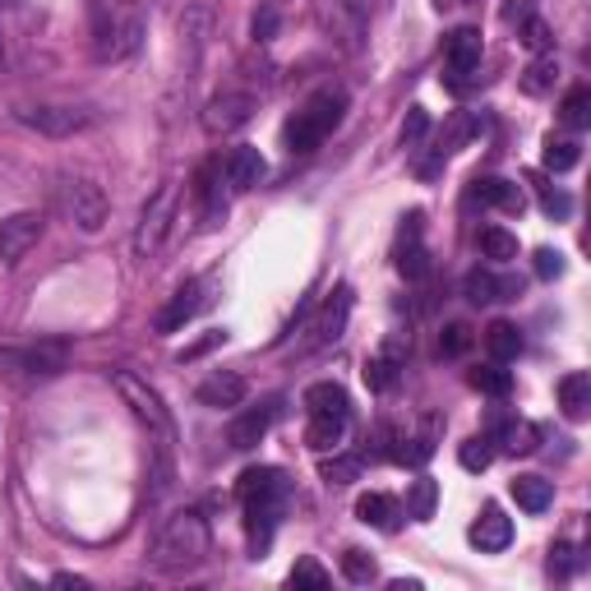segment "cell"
I'll return each instance as SVG.
<instances>
[{
  "label": "cell",
  "instance_id": "7bdbcfd3",
  "mask_svg": "<svg viewBox=\"0 0 591 591\" xmlns=\"http://www.w3.org/2000/svg\"><path fill=\"white\" fill-rule=\"evenodd\" d=\"M536 277H563V254L559 250H536Z\"/></svg>",
  "mask_w": 591,
  "mask_h": 591
},
{
  "label": "cell",
  "instance_id": "d6a6232c",
  "mask_svg": "<svg viewBox=\"0 0 591 591\" xmlns=\"http://www.w3.org/2000/svg\"><path fill=\"white\" fill-rule=\"evenodd\" d=\"M578 158H582V144L578 139H546V167L550 171H573L578 167Z\"/></svg>",
  "mask_w": 591,
  "mask_h": 591
},
{
  "label": "cell",
  "instance_id": "ab89813d",
  "mask_svg": "<svg viewBox=\"0 0 591 591\" xmlns=\"http://www.w3.org/2000/svg\"><path fill=\"white\" fill-rule=\"evenodd\" d=\"M425 130H430L425 107H411V112H407V120H402V148H421Z\"/></svg>",
  "mask_w": 591,
  "mask_h": 591
},
{
  "label": "cell",
  "instance_id": "277c9868",
  "mask_svg": "<svg viewBox=\"0 0 591 591\" xmlns=\"http://www.w3.org/2000/svg\"><path fill=\"white\" fill-rule=\"evenodd\" d=\"M56 209L80 231H88V236L107 226V218H112V203H107V194H102V186L88 181V176H70V171L56 186Z\"/></svg>",
  "mask_w": 591,
  "mask_h": 591
},
{
  "label": "cell",
  "instance_id": "9c48e42d",
  "mask_svg": "<svg viewBox=\"0 0 591 591\" xmlns=\"http://www.w3.org/2000/svg\"><path fill=\"white\" fill-rule=\"evenodd\" d=\"M38 241H42V213H10L0 222V264L19 268Z\"/></svg>",
  "mask_w": 591,
  "mask_h": 591
},
{
  "label": "cell",
  "instance_id": "8992f818",
  "mask_svg": "<svg viewBox=\"0 0 591 591\" xmlns=\"http://www.w3.org/2000/svg\"><path fill=\"white\" fill-rule=\"evenodd\" d=\"M315 19H319V29L338 42V46H347V51H356L366 42V23H370V0H315Z\"/></svg>",
  "mask_w": 591,
  "mask_h": 591
},
{
  "label": "cell",
  "instance_id": "6da1fadb",
  "mask_svg": "<svg viewBox=\"0 0 591 591\" xmlns=\"http://www.w3.org/2000/svg\"><path fill=\"white\" fill-rule=\"evenodd\" d=\"M209 550H213V536H209L203 513L199 508H181V513H171V518L158 527V536H152L148 563L158 573L181 578V573L203 569V563H209Z\"/></svg>",
  "mask_w": 591,
  "mask_h": 591
},
{
  "label": "cell",
  "instance_id": "ee69618b",
  "mask_svg": "<svg viewBox=\"0 0 591 591\" xmlns=\"http://www.w3.org/2000/svg\"><path fill=\"white\" fill-rule=\"evenodd\" d=\"M250 29H254V42H273V33H277V10H273V6H264L260 14H254Z\"/></svg>",
  "mask_w": 591,
  "mask_h": 591
},
{
  "label": "cell",
  "instance_id": "74e56055",
  "mask_svg": "<svg viewBox=\"0 0 591 591\" xmlns=\"http://www.w3.org/2000/svg\"><path fill=\"white\" fill-rule=\"evenodd\" d=\"M518 29H523V42L536 51V56H546V51L555 46V33H550V23H546V19H536V14H531L527 23H518Z\"/></svg>",
  "mask_w": 591,
  "mask_h": 591
},
{
  "label": "cell",
  "instance_id": "f35d334b",
  "mask_svg": "<svg viewBox=\"0 0 591 591\" xmlns=\"http://www.w3.org/2000/svg\"><path fill=\"white\" fill-rule=\"evenodd\" d=\"M578 569H582V555H578V546L559 541V546L550 550V573H555V578H573Z\"/></svg>",
  "mask_w": 591,
  "mask_h": 591
},
{
  "label": "cell",
  "instance_id": "3957f363",
  "mask_svg": "<svg viewBox=\"0 0 591 591\" xmlns=\"http://www.w3.org/2000/svg\"><path fill=\"white\" fill-rule=\"evenodd\" d=\"M112 383H116V393L125 398V407H130L135 416L148 425V434L158 440V448L171 453V444H176V425H171V411L162 407L158 389H148V383H144L139 374H130V370H112Z\"/></svg>",
  "mask_w": 591,
  "mask_h": 591
},
{
  "label": "cell",
  "instance_id": "e575fe53",
  "mask_svg": "<svg viewBox=\"0 0 591 591\" xmlns=\"http://www.w3.org/2000/svg\"><path fill=\"white\" fill-rule=\"evenodd\" d=\"M342 578L356 582V587H370V582L379 578V569H374V559H370L366 550H347V555H342Z\"/></svg>",
  "mask_w": 591,
  "mask_h": 591
},
{
  "label": "cell",
  "instance_id": "8d00e7d4",
  "mask_svg": "<svg viewBox=\"0 0 591 591\" xmlns=\"http://www.w3.org/2000/svg\"><path fill=\"white\" fill-rule=\"evenodd\" d=\"M457 462H462L467 472H485V467L495 462V448H490V440H485V434H476V440H467V444L457 448Z\"/></svg>",
  "mask_w": 591,
  "mask_h": 591
},
{
  "label": "cell",
  "instance_id": "4dcf8cb0",
  "mask_svg": "<svg viewBox=\"0 0 591 591\" xmlns=\"http://www.w3.org/2000/svg\"><path fill=\"white\" fill-rule=\"evenodd\" d=\"M481 250H485V260L508 264V260H518V236L504 231V226H485L481 231Z\"/></svg>",
  "mask_w": 591,
  "mask_h": 591
},
{
  "label": "cell",
  "instance_id": "bcb514c9",
  "mask_svg": "<svg viewBox=\"0 0 591 591\" xmlns=\"http://www.w3.org/2000/svg\"><path fill=\"white\" fill-rule=\"evenodd\" d=\"M541 203H546V213H550V218H569V213H573V199H569V194L546 190V199H541Z\"/></svg>",
  "mask_w": 591,
  "mask_h": 591
},
{
  "label": "cell",
  "instance_id": "f1b7e54d",
  "mask_svg": "<svg viewBox=\"0 0 591 591\" xmlns=\"http://www.w3.org/2000/svg\"><path fill=\"white\" fill-rule=\"evenodd\" d=\"M555 80H559V61H555L550 51H546L541 61H531V65L523 70V93L541 97V93H550V88H555Z\"/></svg>",
  "mask_w": 591,
  "mask_h": 591
},
{
  "label": "cell",
  "instance_id": "681fc988",
  "mask_svg": "<svg viewBox=\"0 0 591 591\" xmlns=\"http://www.w3.org/2000/svg\"><path fill=\"white\" fill-rule=\"evenodd\" d=\"M273 6H277V0H273Z\"/></svg>",
  "mask_w": 591,
  "mask_h": 591
},
{
  "label": "cell",
  "instance_id": "c3c4849f",
  "mask_svg": "<svg viewBox=\"0 0 591 591\" xmlns=\"http://www.w3.org/2000/svg\"><path fill=\"white\" fill-rule=\"evenodd\" d=\"M0 65H6V42H0Z\"/></svg>",
  "mask_w": 591,
  "mask_h": 591
},
{
  "label": "cell",
  "instance_id": "2e32d148",
  "mask_svg": "<svg viewBox=\"0 0 591 591\" xmlns=\"http://www.w3.org/2000/svg\"><path fill=\"white\" fill-rule=\"evenodd\" d=\"M245 393H250V383L236 374V370H218V374H209L194 389V398L203 402V407H213V411H231V407H241L245 402Z\"/></svg>",
  "mask_w": 591,
  "mask_h": 591
},
{
  "label": "cell",
  "instance_id": "e0dca14e",
  "mask_svg": "<svg viewBox=\"0 0 591 591\" xmlns=\"http://www.w3.org/2000/svg\"><path fill=\"white\" fill-rule=\"evenodd\" d=\"M199 310H203V282H190V287H181L158 315H152V328L158 333H181Z\"/></svg>",
  "mask_w": 591,
  "mask_h": 591
},
{
  "label": "cell",
  "instance_id": "ba28073f",
  "mask_svg": "<svg viewBox=\"0 0 591 591\" xmlns=\"http://www.w3.org/2000/svg\"><path fill=\"white\" fill-rule=\"evenodd\" d=\"M236 499L245 504V513H254V508L282 513V504H287V476H282L277 467H250L236 481Z\"/></svg>",
  "mask_w": 591,
  "mask_h": 591
},
{
  "label": "cell",
  "instance_id": "4316f807",
  "mask_svg": "<svg viewBox=\"0 0 591 591\" xmlns=\"http://www.w3.org/2000/svg\"><path fill=\"white\" fill-rule=\"evenodd\" d=\"M14 361L29 370V374H61V370H65V347H61V342H42V347L19 351Z\"/></svg>",
  "mask_w": 591,
  "mask_h": 591
},
{
  "label": "cell",
  "instance_id": "836d02e7",
  "mask_svg": "<svg viewBox=\"0 0 591 591\" xmlns=\"http://www.w3.org/2000/svg\"><path fill=\"white\" fill-rule=\"evenodd\" d=\"M472 389L490 393V398H508L513 393V374L499 370V361H495V366H485V370H472Z\"/></svg>",
  "mask_w": 591,
  "mask_h": 591
},
{
  "label": "cell",
  "instance_id": "ac0fdd59",
  "mask_svg": "<svg viewBox=\"0 0 591 591\" xmlns=\"http://www.w3.org/2000/svg\"><path fill=\"white\" fill-rule=\"evenodd\" d=\"M264 171H268L264 152H260V148H250V144L231 148V152H226V162H222V176H226V186H231V190H254V186L264 181Z\"/></svg>",
  "mask_w": 591,
  "mask_h": 591
},
{
  "label": "cell",
  "instance_id": "7402d4cb",
  "mask_svg": "<svg viewBox=\"0 0 591 591\" xmlns=\"http://www.w3.org/2000/svg\"><path fill=\"white\" fill-rule=\"evenodd\" d=\"M356 518H361L366 527H379V531H398L402 508L389 495H361V499H356Z\"/></svg>",
  "mask_w": 591,
  "mask_h": 591
},
{
  "label": "cell",
  "instance_id": "52a82bcc",
  "mask_svg": "<svg viewBox=\"0 0 591 591\" xmlns=\"http://www.w3.org/2000/svg\"><path fill=\"white\" fill-rule=\"evenodd\" d=\"M19 120L29 125V130L46 135V139H70L80 130H93L97 112L93 107H65V102H42V107H23Z\"/></svg>",
  "mask_w": 591,
  "mask_h": 591
},
{
  "label": "cell",
  "instance_id": "1f68e13d",
  "mask_svg": "<svg viewBox=\"0 0 591 591\" xmlns=\"http://www.w3.org/2000/svg\"><path fill=\"white\" fill-rule=\"evenodd\" d=\"M434 499H440V485H434L430 476H421V481L407 490V518H416V523L434 518Z\"/></svg>",
  "mask_w": 591,
  "mask_h": 591
},
{
  "label": "cell",
  "instance_id": "ffe728a7",
  "mask_svg": "<svg viewBox=\"0 0 591 591\" xmlns=\"http://www.w3.org/2000/svg\"><path fill=\"white\" fill-rule=\"evenodd\" d=\"M523 296V282L499 277L490 268H472L467 273V300L472 305H495V300H518Z\"/></svg>",
  "mask_w": 591,
  "mask_h": 591
},
{
  "label": "cell",
  "instance_id": "4fadbf2b",
  "mask_svg": "<svg viewBox=\"0 0 591 591\" xmlns=\"http://www.w3.org/2000/svg\"><path fill=\"white\" fill-rule=\"evenodd\" d=\"M351 319V287H338L324 305H319V315L310 324V342L305 347H328V342H338L342 338V328Z\"/></svg>",
  "mask_w": 591,
  "mask_h": 591
},
{
  "label": "cell",
  "instance_id": "60d3db41",
  "mask_svg": "<svg viewBox=\"0 0 591 591\" xmlns=\"http://www.w3.org/2000/svg\"><path fill=\"white\" fill-rule=\"evenodd\" d=\"M287 582L292 587H328V573L319 569L315 559H296V569L287 573Z\"/></svg>",
  "mask_w": 591,
  "mask_h": 591
},
{
  "label": "cell",
  "instance_id": "44dd1931",
  "mask_svg": "<svg viewBox=\"0 0 591 591\" xmlns=\"http://www.w3.org/2000/svg\"><path fill=\"white\" fill-rule=\"evenodd\" d=\"M508 541H513V523L504 518L495 504H485L481 518L472 523V546L485 550V555H499V550H508Z\"/></svg>",
  "mask_w": 591,
  "mask_h": 591
},
{
  "label": "cell",
  "instance_id": "7a4b0ae2",
  "mask_svg": "<svg viewBox=\"0 0 591 591\" xmlns=\"http://www.w3.org/2000/svg\"><path fill=\"white\" fill-rule=\"evenodd\" d=\"M342 116H347V93H342V88H319V93L287 120L282 139H287L292 152H315V148L342 125Z\"/></svg>",
  "mask_w": 591,
  "mask_h": 591
},
{
  "label": "cell",
  "instance_id": "f546056e",
  "mask_svg": "<svg viewBox=\"0 0 591 591\" xmlns=\"http://www.w3.org/2000/svg\"><path fill=\"white\" fill-rule=\"evenodd\" d=\"M559 120L569 125V130H587L591 125V88L587 84L569 88V97H563V107H559Z\"/></svg>",
  "mask_w": 591,
  "mask_h": 591
},
{
  "label": "cell",
  "instance_id": "5bb4252c",
  "mask_svg": "<svg viewBox=\"0 0 591 591\" xmlns=\"http://www.w3.org/2000/svg\"><path fill=\"white\" fill-rule=\"evenodd\" d=\"M402 366H407V338H389L383 342L370 361H366V383H370V393H389L393 383H398V374H402Z\"/></svg>",
  "mask_w": 591,
  "mask_h": 591
},
{
  "label": "cell",
  "instance_id": "b9f144b4",
  "mask_svg": "<svg viewBox=\"0 0 591 591\" xmlns=\"http://www.w3.org/2000/svg\"><path fill=\"white\" fill-rule=\"evenodd\" d=\"M361 476V457H338V462H324V481L328 485H347Z\"/></svg>",
  "mask_w": 591,
  "mask_h": 591
},
{
  "label": "cell",
  "instance_id": "7c38bea8",
  "mask_svg": "<svg viewBox=\"0 0 591 591\" xmlns=\"http://www.w3.org/2000/svg\"><path fill=\"white\" fill-rule=\"evenodd\" d=\"M273 421H277V398H268V402H260V407H245L241 416L226 425V444L236 448V453L260 448V444H264V434L273 430Z\"/></svg>",
  "mask_w": 591,
  "mask_h": 591
},
{
  "label": "cell",
  "instance_id": "603a6c76",
  "mask_svg": "<svg viewBox=\"0 0 591 591\" xmlns=\"http://www.w3.org/2000/svg\"><path fill=\"white\" fill-rule=\"evenodd\" d=\"M559 407H563V416L569 421H582L587 407H591V374H582V370L563 374L559 379Z\"/></svg>",
  "mask_w": 591,
  "mask_h": 591
},
{
  "label": "cell",
  "instance_id": "d590c367",
  "mask_svg": "<svg viewBox=\"0 0 591 591\" xmlns=\"http://www.w3.org/2000/svg\"><path fill=\"white\" fill-rule=\"evenodd\" d=\"M472 342H476V333H472L467 324H448V328L440 333V356L457 361V356H467V351H472Z\"/></svg>",
  "mask_w": 591,
  "mask_h": 591
},
{
  "label": "cell",
  "instance_id": "9a60e30c",
  "mask_svg": "<svg viewBox=\"0 0 591 591\" xmlns=\"http://www.w3.org/2000/svg\"><path fill=\"white\" fill-rule=\"evenodd\" d=\"M305 411H310V421H351V398L342 383L324 379L305 389Z\"/></svg>",
  "mask_w": 591,
  "mask_h": 591
},
{
  "label": "cell",
  "instance_id": "5b68a950",
  "mask_svg": "<svg viewBox=\"0 0 591 591\" xmlns=\"http://www.w3.org/2000/svg\"><path fill=\"white\" fill-rule=\"evenodd\" d=\"M176 203H181V190H176L171 181L158 186V190H152V199L144 203V213L135 222V254H139V260H152V254L167 245L171 222H176Z\"/></svg>",
  "mask_w": 591,
  "mask_h": 591
},
{
  "label": "cell",
  "instance_id": "7dc6e473",
  "mask_svg": "<svg viewBox=\"0 0 591 591\" xmlns=\"http://www.w3.org/2000/svg\"><path fill=\"white\" fill-rule=\"evenodd\" d=\"M0 6H23V0H0Z\"/></svg>",
  "mask_w": 591,
  "mask_h": 591
},
{
  "label": "cell",
  "instance_id": "f6af8a7d",
  "mask_svg": "<svg viewBox=\"0 0 591 591\" xmlns=\"http://www.w3.org/2000/svg\"><path fill=\"white\" fill-rule=\"evenodd\" d=\"M536 14L531 0H504V23H527Z\"/></svg>",
  "mask_w": 591,
  "mask_h": 591
},
{
  "label": "cell",
  "instance_id": "30bf717a",
  "mask_svg": "<svg viewBox=\"0 0 591 591\" xmlns=\"http://www.w3.org/2000/svg\"><path fill=\"white\" fill-rule=\"evenodd\" d=\"M481 51H485L481 29H453L448 33V42H444V70H448L453 88H462L481 70Z\"/></svg>",
  "mask_w": 591,
  "mask_h": 591
},
{
  "label": "cell",
  "instance_id": "8fae6325",
  "mask_svg": "<svg viewBox=\"0 0 591 591\" xmlns=\"http://www.w3.org/2000/svg\"><path fill=\"white\" fill-rule=\"evenodd\" d=\"M250 116H254V97H250V93H236V88H226V93H218V97L209 102V107H203V130L218 139V135L241 130Z\"/></svg>",
  "mask_w": 591,
  "mask_h": 591
},
{
  "label": "cell",
  "instance_id": "83f0119b",
  "mask_svg": "<svg viewBox=\"0 0 591 591\" xmlns=\"http://www.w3.org/2000/svg\"><path fill=\"white\" fill-rule=\"evenodd\" d=\"M495 440L504 453H536V444H541V430H536L531 421H504L495 430Z\"/></svg>",
  "mask_w": 591,
  "mask_h": 591
},
{
  "label": "cell",
  "instance_id": "484cf974",
  "mask_svg": "<svg viewBox=\"0 0 591 591\" xmlns=\"http://www.w3.org/2000/svg\"><path fill=\"white\" fill-rule=\"evenodd\" d=\"M508 495L518 499V508H527V513H546L550 499H555V490H550L546 476H518V481L508 485Z\"/></svg>",
  "mask_w": 591,
  "mask_h": 591
},
{
  "label": "cell",
  "instance_id": "cb8c5ba5",
  "mask_svg": "<svg viewBox=\"0 0 591 591\" xmlns=\"http://www.w3.org/2000/svg\"><path fill=\"white\" fill-rule=\"evenodd\" d=\"M485 351L495 356V361H518V351H523V333L518 324H508V319H495L490 328H485Z\"/></svg>",
  "mask_w": 591,
  "mask_h": 591
},
{
  "label": "cell",
  "instance_id": "d4e9b609",
  "mask_svg": "<svg viewBox=\"0 0 591 591\" xmlns=\"http://www.w3.org/2000/svg\"><path fill=\"white\" fill-rule=\"evenodd\" d=\"M472 199L476 203H490V209H504V213H523V190L513 181H476L472 186Z\"/></svg>",
  "mask_w": 591,
  "mask_h": 591
},
{
  "label": "cell",
  "instance_id": "d6986e66",
  "mask_svg": "<svg viewBox=\"0 0 591 591\" xmlns=\"http://www.w3.org/2000/svg\"><path fill=\"white\" fill-rule=\"evenodd\" d=\"M398 268H402V277H425L430 273V254H425V245H421V213H411V218H402V231H398Z\"/></svg>",
  "mask_w": 591,
  "mask_h": 591
}]
</instances>
